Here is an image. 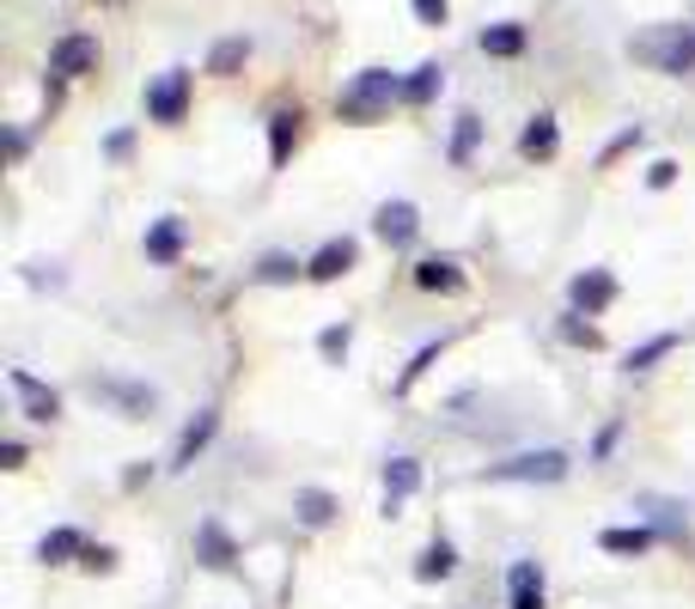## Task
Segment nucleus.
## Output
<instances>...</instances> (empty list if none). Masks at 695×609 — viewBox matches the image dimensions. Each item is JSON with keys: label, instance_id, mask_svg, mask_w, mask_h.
<instances>
[{"label": "nucleus", "instance_id": "obj_1", "mask_svg": "<svg viewBox=\"0 0 695 609\" xmlns=\"http://www.w3.org/2000/svg\"><path fill=\"white\" fill-rule=\"evenodd\" d=\"M397 98H402V79L390 67H360L355 86L336 98V110H342V122H372V116H385Z\"/></svg>", "mask_w": 695, "mask_h": 609}, {"label": "nucleus", "instance_id": "obj_2", "mask_svg": "<svg viewBox=\"0 0 695 609\" xmlns=\"http://www.w3.org/2000/svg\"><path fill=\"white\" fill-rule=\"evenodd\" d=\"M634 61H647L659 74H690L695 67V30L690 25H653L647 37H634L629 44Z\"/></svg>", "mask_w": 695, "mask_h": 609}, {"label": "nucleus", "instance_id": "obj_3", "mask_svg": "<svg viewBox=\"0 0 695 609\" xmlns=\"http://www.w3.org/2000/svg\"><path fill=\"white\" fill-rule=\"evenodd\" d=\"M561 475H568L561 451H525L512 463H488V482H561Z\"/></svg>", "mask_w": 695, "mask_h": 609}, {"label": "nucleus", "instance_id": "obj_4", "mask_svg": "<svg viewBox=\"0 0 695 609\" xmlns=\"http://www.w3.org/2000/svg\"><path fill=\"white\" fill-rule=\"evenodd\" d=\"M184 110H189V74L171 67V74H159L153 91H147V116L153 122H184Z\"/></svg>", "mask_w": 695, "mask_h": 609}, {"label": "nucleus", "instance_id": "obj_5", "mask_svg": "<svg viewBox=\"0 0 695 609\" xmlns=\"http://www.w3.org/2000/svg\"><path fill=\"white\" fill-rule=\"evenodd\" d=\"M92 67H98V37H86V30H67L55 44V55H49V74H62V79L92 74Z\"/></svg>", "mask_w": 695, "mask_h": 609}, {"label": "nucleus", "instance_id": "obj_6", "mask_svg": "<svg viewBox=\"0 0 695 609\" xmlns=\"http://www.w3.org/2000/svg\"><path fill=\"white\" fill-rule=\"evenodd\" d=\"M355 257H360L355 238H330L324 250H318V257L306 262V274H311V281H342V274L355 269Z\"/></svg>", "mask_w": 695, "mask_h": 609}, {"label": "nucleus", "instance_id": "obj_7", "mask_svg": "<svg viewBox=\"0 0 695 609\" xmlns=\"http://www.w3.org/2000/svg\"><path fill=\"white\" fill-rule=\"evenodd\" d=\"M507 609H543V567L537 561H519L507 573Z\"/></svg>", "mask_w": 695, "mask_h": 609}, {"label": "nucleus", "instance_id": "obj_8", "mask_svg": "<svg viewBox=\"0 0 695 609\" xmlns=\"http://www.w3.org/2000/svg\"><path fill=\"white\" fill-rule=\"evenodd\" d=\"M13 390H18V402H25V414H32V421H55V414H62V396L44 390L32 372H13Z\"/></svg>", "mask_w": 695, "mask_h": 609}, {"label": "nucleus", "instance_id": "obj_9", "mask_svg": "<svg viewBox=\"0 0 695 609\" xmlns=\"http://www.w3.org/2000/svg\"><path fill=\"white\" fill-rule=\"evenodd\" d=\"M372 226H378V238H385V244H409V238H415V226H421V213L409 208V201H385Z\"/></svg>", "mask_w": 695, "mask_h": 609}, {"label": "nucleus", "instance_id": "obj_10", "mask_svg": "<svg viewBox=\"0 0 695 609\" xmlns=\"http://www.w3.org/2000/svg\"><path fill=\"white\" fill-rule=\"evenodd\" d=\"M610 299H617V281H610L604 269H586L580 281H573V304H580V311H604Z\"/></svg>", "mask_w": 695, "mask_h": 609}, {"label": "nucleus", "instance_id": "obj_11", "mask_svg": "<svg viewBox=\"0 0 695 609\" xmlns=\"http://www.w3.org/2000/svg\"><path fill=\"white\" fill-rule=\"evenodd\" d=\"M92 396H110L116 409H128V421L153 409V390H147V384H116V378H104V384H92Z\"/></svg>", "mask_w": 695, "mask_h": 609}, {"label": "nucleus", "instance_id": "obj_12", "mask_svg": "<svg viewBox=\"0 0 695 609\" xmlns=\"http://www.w3.org/2000/svg\"><path fill=\"white\" fill-rule=\"evenodd\" d=\"M415 287H427V293H458V287H463V274H458V262L427 257V262H415Z\"/></svg>", "mask_w": 695, "mask_h": 609}, {"label": "nucleus", "instance_id": "obj_13", "mask_svg": "<svg viewBox=\"0 0 695 609\" xmlns=\"http://www.w3.org/2000/svg\"><path fill=\"white\" fill-rule=\"evenodd\" d=\"M214 426H220L214 414H196V421L184 426V439H177V457H171V470H189V463H196V451L214 439Z\"/></svg>", "mask_w": 695, "mask_h": 609}, {"label": "nucleus", "instance_id": "obj_14", "mask_svg": "<svg viewBox=\"0 0 695 609\" xmlns=\"http://www.w3.org/2000/svg\"><path fill=\"white\" fill-rule=\"evenodd\" d=\"M421 487V463L415 457H390L385 463V500H409Z\"/></svg>", "mask_w": 695, "mask_h": 609}, {"label": "nucleus", "instance_id": "obj_15", "mask_svg": "<svg viewBox=\"0 0 695 609\" xmlns=\"http://www.w3.org/2000/svg\"><path fill=\"white\" fill-rule=\"evenodd\" d=\"M451 567H458V548H451V543H427V548H421V561H415V579H421V585H433V579H451Z\"/></svg>", "mask_w": 695, "mask_h": 609}, {"label": "nucleus", "instance_id": "obj_16", "mask_svg": "<svg viewBox=\"0 0 695 609\" xmlns=\"http://www.w3.org/2000/svg\"><path fill=\"white\" fill-rule=\"evenodd\" d=\"M177 250H184V226H177V220H159V226L147 232V257H153V262H177Z\"/></svg>", "mask_w": 695, "mask_h": 609}, {"label": "nucleus", "instance_id": "obj_17", "mask_svg": "<svg viewBox=\"0 0 695 609\" xmlns=\"http://www.w3.org/2000/svg\"><path fill=\"white\" fill-rule=\"evenodd\" d=\"M519 152L525 159H549L556 152V116H531V128L519 135Z\"/></svg>", "mask_w": 695, "mask_h": 609}, {"label": "nucleus", "instance_id": "obj_18", "mask_svg": "<svg viewBox=\"0 0 695 609\" xmlns=\"http://www.w3.org/2000/svg\"><path fill=\"white\" fill-rule=\"evenodd\" d=\"M598 543H604V555H647L653 531H641V524H634V531H604Z\"/></svg>", "mask_w": 695, "mask_h": 609}, {"label": "nucleus", "instance_id": "obj_19", "mask_svg": "<svg viewBox=\"0 0 695 609\" xmlns=\"http://www.w3.org/2000/svg\"><path fill=\"white\" fill-rule=\"evenodd\" d=\"M294 140H299V116H275V122H269V159H275V165H287Z\"/></svg>", "mask_w": 695, "mask_h": 609}, {"label": "nucleus", "instance_id": "obj_20", "mask_svg": "<svg viewBox=\"0 0 695 609\" xmlns=\"http://www.w3.org/2000/svg\"><path fill=\"white\" fill-rule=\"evenodd\" d=\"M433 91H439V61H421L415 79H402V98H409V104H427Z\"/></svg>", "mask_w": 695, "mask_h": 609}, {"label": "nucleus", "instance_id": "obj_21", "mask_svg": "<svg viewBox=\"0 0 695 609\" xmlns=\"http://www.w3.org/2000/svg\"><path fill=\"white\" fill-rule=\"evenodd\" d=\"M294 506H299V518H306V524H330V518H336V500H330L324 487H306Z\"/></svg>", "mask_w": 695, "mask_h": 609}, {"label": "nucleus", "instance_id": "obj_22", "mask_svg": "<svg viewBox=\"0 0 695 609\" xmlns=\"http://www.w3.org/2000/svg\"><path fill=\"white\" fill-rule=\"evenodd\" d=\"M482 49H488V55H519V49H525V30H519V25L482 30Z\"/></svg>", "mask_w": 695, "mask_h": 609}, {"label": "nucleus", "instance_id": "obj_23", "mask_svg": "<svg viewBox=\"0 0 695 609\" xmlns=\"http://www.w3.org/2000/svg\"><path fill=\"white\" fill-rule=\"evenodd\" d=\"M245 55H250V44L245 37H226V44L208 55V74H232V67H245Z\"/></svg>", "mask_w": 695, "mask_h": 609}, {"label": "nucleus", "instance_id": "obj_24", "mask_svg": "<svg viewBox=\"0 0 695 609\" xmlns=\"http://www.w3.org/2000/svg\"><path fill=\"white\" fill-rule=\"evenodd\" d=\"M476 140H482V116H458V135H451V159H458V165H470Z\"/></svg>", "mask_w": 695, "mask_h": 609}, {"label": "nucleus", "instance_id": "obj_25", "mask_svg": "<svg viewBox=\"0 0 695 609\" xmlns=\"http://www.w3.org/2000/svg\"><path fill=\"white\" fill-rule=\"evenodd\" d=\"M201 555H208V567H232V543L220 536V524H201Z\"/></svg>", "mask_w": 695, "mask_h": 609}, {"label": "nucleus", "instance_id": "obj_26", "mask_svg": "<svg viewBox=\"0 0 695 609\" xmlns=\"http://www.w3.org/2000/svg\"><path fill=\"white\" fill-rule=\"evenodd\" d=\"M67 555H86V543H79L74 531H49L44 536V561H67Z\"/></svg>", "mask_w": 695, "mask_h": 609}, {"label": "nucleus", "instance_id": "obj_27", "mask_svg": "<svg viewBox=\"0 0 695 609\" xmlns=\"http://www.w3.org/2000/svg\"><path fill=\"white\" fill-rule=\"evenodd\" d=\"M439 348H446V341H433V348H421L415 360L402 365V378H397V396H402V390H415V378H421V372H427L433 360H439Z\"/></svg>", "mask_w": 695, "mask_h": 609}, {"label": "nucleus", "instance_id": "obj_28", "mask_svg": "<svg viewBox=\"0 0 695 609\" xmlns=\"http://www.w3.org/2000/svg\"><path fill=\"white\" fill-rule=\"evenodd\" d=\"M671 348H678V335H653L647 348H634V353H629V365H634V372H641V365L665 360V353H671Z\"/></svg>", "mask_w": 695, "mask_h": 609}, {"label": "nucleus", "instance_id": "obj_29", "mask_svg": "<svg viewBox=\"0 0 695 609\" xmlns=\"http://www.w3.org/2000/svg\"><path fill=\"white\" fill-rule=\"evenodd\" d=\"M299 262L294 257H263V269H257V281H269V287H281V281H294Z\"/></svg>", "mask_w": 695, "mask_h": 609}, {"label": "nucleus", "instance_id": "obj_30", "mask_svg": "<svg viewBox=\"0 0 695 609\" xmlns=\"http://www.w3.org/2000/svg\"><path fill=\"white\" fill-rule=\"evenodd\" d=\"M79 567H86V573H116V548H104V543H86V555H79Z\"/></svg>", "mask_w": 695, "mask_h": 609}, {"label": "nucleus", "instance_id": "obj_31", "mask_svg": "<svg viewBox=\"0 0 695 609\" xmlns=\"http://www.w3.org/2000/svg\"><path fill=\"white\" fill-rule=\"evenodd\" d=\"M561 335H568L573 348H598V330H592V323H580V318H568V323H561Z\"/></svg>", "mask_w": 695, "mask_h": 609}, {"label": "nucleus", "instance_id": "obj_32", "mask_svg": "<svg viewBox=\"0 0 695 609\" xmlns=\"http://www.w3.org/2000/svg\"><path fill=\"white\" fill-rule=\"evenodd\" d=\"M415 18H421V25H446L451 7H446V0H415Z\"/></svg>", "mask_w": 695, "mask_h": 609}, {"label": "nucleus", "instance_id": "obj_33", "mask_svg": "<svg viewBox=\"0 0 695 609\" xmlns=\"http://www.w3.org/2000/svg\"><path fill=\"white\" fill-rule=\"evenodd\" d=\"M318 348H324V360H342V353H348V330H324Z\"/></svg>", "mask_w": 695, "mask_h": 609}, {"label": "nucleus", "instance_id": "obj_34", "mask_svg": "<svg viewBox=\"0 0 695 609\" xmlns=\"http://www.w3.org/2000/svg\"><path fill=\"white\" fill-rule=\"evenodd\" d=\"M647 183H653V189H671V183H678V165H671V159H659V165L647 171Z\"/></svg>", "mask_w": 695, "mask_h": 609}]
</instances>
